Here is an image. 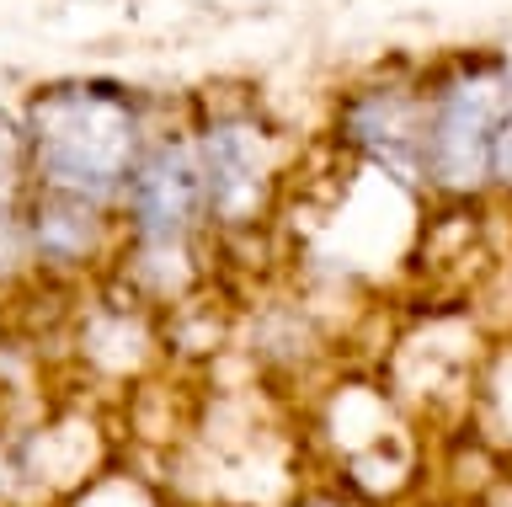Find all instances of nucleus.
I'll list each match as a JSON object with an SVG mask.
<instances>
[{"instance_id":"1","label":"nucleus","mask_w":512,"mask_h":507,"mask_svg":"<svg viewBox=\"0 0 512 507\" xmlns=\"http://www.w3.org/2000/svg\"><path fill=\"white\" fill-rule=\"evenodd\" d=\"M22 123L32 145V182L91 203L123 198L128 171L144 155V113L134 91L112 81L38 86Z\"/></svg>"},{"instance_id":"2","label":"nucleus","mask_w":512,"mask_h":507,"mask_svg":"<svg viewBox=\"0 0 512 507\" xmlns=\"http://www.w3.org/2000/svg\"><path fill=\"white\" fill-rule=\"evenodd\" d=\"M512 113L507 65H464L427 91V177L448 193H470L491 177V139Z\"/></svg>"},{"instance_id":"3","label":"nucleus","mask_w":512,"mask_h":507,"mask_svg":"<svg viewBox=\"0 0 512 507\" xmlns=\"http://www.w3.org/2000/svg\"><path fill=\"white\" fill-rule=\"evenodd\" d=\"M123 209H128V235H134L139 262L150 267L160 257H182L187 235L203 219V171H198V139L187 134H160L155 145H144V155L128 171L123 187Z\"/></svg>"},{"instance_id":"4","label":"nucleus","mask_w":512,"mask_h":507,"mask_svg":"<svg viewBox=\"0 0 512 507\" xmlns=\"http://www.w3.org/2000/svg\"><path fill=\"white\" fill-rule=\"evenodd\" d=\"M203 214L224 230H246L267 214L278 187V139L256 113H219L198 129Z\"/></svg>"},{"instance_id":"5","label":"nucleus","mask_w":512,"mask_h":507,"mask_svg":"<svg viewBox=\"0 0 512 507\" xmlns=\"http://www.w3.org/2000/svg\"><path fill=\"white\" fill-rule=\"evenodd\" d=\"M342 134L390 177H427V91L368 86L342 107Z\"/></svg>"},{"instance_id":"6","label":"nucleus","mask_w":512,"mask_h":507,"mask_svg":"<svg viewBox=\"0 0 512 507\" xmlns=\"http://www.w3.org/2000/svg\"><path fill=\"white\" fill-rule=\"evenodd\" d=\"M102 209H107V203L59 193V187H38L32 203L22 209L27 257L32 262H48V267H80V262H91L96 246H102V235H107Z\"/></svg>"},{"instance_id":"7","label":"nucleus","mask_w":512,"mask_h":507,"mask_svg":"<svg viewBox=\"0 0 512 507\" xmlns=\"http://www.w3.org/2000/svg\"><path fill=\"white\" fill-rule=\"evenodd\" d=\"M27 182H32V145H27V123H16L0 107V230H22L27 209Z\"/></svg>"},{"instance_id":"8","label":"nucleus","mask_w":512,"mask_h":507,"mask_svg":"<svg viewBox=\"0 0 512 507\" xmlns=\"http://www.w3.org/2000/svg\"><path fill=\"white\" fill-rule=\"evenodd\" d=\"M491 177L512 187V113L502 118V129L491 139Z\"/></svg>"},{"instance_id":"9","label":"nucleus","mask_w":512,"mask_h":507,"mask_svg":"<svg viewBox=\"0 0 512 507\" xmlns=\"http://www.w3.org/2000/svg\"><path fill=\"white\" fill-rule=\"evenodd\" d=\"M294 507H342V502H336V497H299Z\"/></svg>"}]
</instances>
